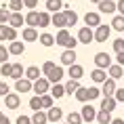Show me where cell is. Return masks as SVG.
<instances>
[{"label": "cell", "instance_id": "5", "mask_svg": "<svg viewBox=\"0 0 124 124\" xmlns=\"http://www.w3.org/2000/svg\"><path fill=\"white\" fill-rule=\"evenodd\" d=\"M15 91L17 93H30L34 91V82L27 78H21V80H15Z\"/></svg>", "mask_w": 124, "mask_h": 124}, {"label": "cell", "instance_id": "40", "mask_svg": "<svg viewBox=\"0 0 124 124\" xmlns=\"http://www.w3.org/2000/svg\"><path fill=\"white\" fill-rule=\"evenodd\" d=\"M51 95L55 99H61L63 95H65V86H63V84H55V86H53V91H51Z\"/></svg>", "mask_w": 124, "mask_h": 124}, {"label": "cell", "instance_id": "18", "mask_svg": "<svg viewBox=\"0 0 124 124\" xmlns=\"http://www.w3.org/2000/svg\"><path fill=\"white\" fill-rule=\"evenodd\" d=\"M46 116H48V122H61V118H63V111H61V107H51V109L46 111Z\"/></svg>", "mask_w": 124, "mask_h": 124}, {"label": "cell", "instance_id": "55", "mask_svg": "<svg viewBox=\"0 0 124 124\" xmlns=\"http://www.w3.org/2000/svg\"><path fill=\"white\" fill-rule=\"evenodd\" d=\"M2 118H4V114H2V111H0V120H2Z\"/></svg>", "mask_w": 124, "mask_h": 124}, {"label": "cell", "instance_id": "56", "mask_svg": "<svg viewBox=\"0 0 124 124\" xmlns=\"http://www.w3.org/2000/svg\"><path fill=\"white\" fill-rule=\"evenodd\" d=\"M65 124H67V122H65Z\"/></svg>", "mask_w": 124, "mask_h": 124}, {"label": "cell", "instance_id": "33", "mask_svg": "<svg viewBox=\"0 0 124 124\" xmlns=\"http://www.w3.org/2000/svg\"><path fill=\"white\" fill-rule=\"evenodd\" d=\"M84 120H82V114L80 111H70L67 114V124H82Z\"/></svg>", "mask_w": 124, "mask_h": 124}, {"label": "cell", "instance_id": "54", "mask_svg": "<svg viewBox=\"0 0 124 124\" xmlns=\"http://www.w3.org/2000/svg\"><path fill=\"white\" fill-rule=\"evenodd\" d=\"M91 2H95V4H99V2H101V0H91Z\"/></svg>", "mask_w": 124, "mask_h": 124}, {"label": "cell", "instance_id": "42", "mask_svg": "<svg viewBox=\"0 0 124 124\" xmlns=\"http://www.w3.org/2000/svg\"><path fill=\"white\" fill-rule=\"evenodd\" d=\"M8 57H11V51H8L4 44H0V63H7Z\"/></svg>", "mask_w": 124, "mask_h": 124}, {"label": "cell", "instance_id": "46", "mask_svg": "<svg viewBox=\"0 0 124 124\" xmlns=\"http://www.w3.org/2000/svg\"><path fill=\"white\" fill-rule=\"evenodd\" d=\"M8 95V84L7 82H0V97H7Z\"/></svg>", "mask_w": 124, "mask_h": 124}, {"label": "cell", "instance_id": "21", "mask_svg": "<svg viewBox=\"0 0 124 124\" xmlns=\"http://www.w3.org/2000/svg\"><path fill=\"white\" fill-rule=\"evenodd\" d=\"M40 74H42V70H40V67H36V65H32V67H27V70H25V78L32 80V82H36L38 78H42Z\"/></svg>", "mask_w": 124, "mask_h": 124}, {"label": "cell", "instance_id": "1", "mask_svg": "<svg viewBox=\"0 0 124 124\" xmlns=\"http://www.w3.org/2000/svg\"><path fill=\"white\" fill-rule=\"evenodd\" d=\"M15 42L17 40V30L11 25H0V42Z\"/></svg>", "mask_w": 124, "mask_h": 124}, {"label": "cell", "instance_id": "43", "mask_svg": "<svg viewBox=\"0 0 124 124\" xmlns=\"http://www.w3.org/2000/svg\"><path fill=\"white\" fill-rule=\"evenodd\" d=\"M42 107H44V109H51V107H53V95H51V93L42 95Z\"/></svg>", "mask_w": 124, "mask_h": 124}, {"label": "cell", "instance_id": "41", "mask_svg": "<svg viewBox=\"0 0 124 124\" xmlns=\"http://www.w3.org/2000/svg\"><path fill=\"white\" fill-rule=\"evenodd\" d=\"M0 74H2V76H8V78H11V76H13V63H2V65H0Z\"/></svg>", "mask_w": 124, "mask_h": 124}, {"label": "cell", "instance_id": "38", "mask_svg": "<svg viewBox=\"0 0 124 124\" xmlns=\"http://www.w3.org/2000/svg\"><path fill=\"white\" fill-rule=\"evenodd\" d=\"M78 88H80V82H78V80H70V82L65 84V93H67V95H72V93L76 95Z\"/></svg>", "mask_w": 124, "mask_h": 124}, {"label": "cell", "instance_id": "53", "mask_svg": "<svg viewBox=\"0 0 124 124\" xmlns=\"http://www.w3.org/2000/svg\"><path fill=\"white\" fill-rule=\"evenodd\" d=\"M0 124H11V120H8V118L4 116V118H2V120H0Z\"/></svg>", "mask_w": 124, "mask_h": 124}, {"label": "cell", "instance_id": "39", "mask_svg": "<svg viewBox=\"0 0 124 124\" xmlns=\"http://www.w3.org/2000/svg\"><path fill=\"white\" fill-rule=\"evenodd\" d=\"M25 7L23 4V0H11L8 2V8H11V13H21V8Z\"/></svg>", "mask_w": 124, "mask_h": 124}, {"label": "cell", "instance_id": "27", "mask_svg": "<svg viewBox=\"0 0 124 124\" xmlns=\"http://www.w3.org/2000/svg\"><path fill=\"white\" fill-rule=\"evenodd\" d=\"M46 122H48V116H46L42 109H40V111H34V116H32V124H46Z\"/></svg>", "mask_w": 124, "mask_h": 124}, {"label": "cell", "instance_id": "28", "mask_svg": "<svg viewBox=\"0 0 124 124\" xmlns=\"http://www.w3.org/2000/svg\"><path fill=\"white\" fill-rule=\"evenodd\" d=\"M8 51H11V55H23V51H25V44L23 42H11V46H8Z\"/></svg>", "mask_w": 124, "mask_h": 124}, {"label": "cell", "instance_id": "19", "mask_svg": "<svg viewBox=\"0 0 124 124\" xmlns=\"http://www.w3.org/2000/svg\"><path fill=\"white\" fill-rule=\"evenodd\" d=\"M118 105V99L116 97H103V101H101V109L105 111H114Z\"/></svg>", "mask_w": 124, "mask_h": 124}, {"label": "cell", "instance_id": "2", "mask_svg": "<svg viewBox=\"0 0 124 124\" xmlns=\"http://www.w3.org/2000/svg\"><path fill=\"white\" fill-rule=\"evenodd\" d=\"M95 65L101 67V70H109L114 63H111V57L107 53H97V55H95Z\"/></svg>", "mask_w": 124, "mask_h": 124}, {"label": "cell", "instance_id": "31", "mask_svg": "<svg viewBox=\"0 0 124 124\" xmlns=\"http://www.w3.org/2000/svg\"><path fill=\"white\" fill-rule=\"evenodd\" d=\"M42 46H53L57 44V40H55V36H51V34H40V40H38Z\"/></svg>", "mask_w": 124, "mask_h": 124}, {"label": "cell", "instance_id": "11", "mask_svg": "<svg viewBox=\"0 0 124 124\" xmlns=\"http://www.w3.org/2000/svg\"><path fill=\"white\" fill-rule=\"evenodd\" d=\"M53 25L59 27V30H63V27H67V17L63 11H59V13H53Z\"/></svg>", "mask_w": 124, "mask_h": 124}, {"label": "cell", "instance_id": "50", "mask_svg": "<svg viewBox=\"0 0 124 124\" xmlns=\"http://www.w3.org/2000/svg\"><path fill=\"white\" fill-rule=\"evenodd\" d=\"M116 61H118V65H122V67H124V53H118Z\"/></svg>", "mask_w": 124, "mask_h": 124}, {"label": "cell", "instance_id": "34", "mask_svg": "<svg viewBox=\"0 0 124 124\" xmlns=\"http://www.w3.org/2000/svg\"><path fill=\"white\" fill-rule=\"evenodd\" d=\"M11 8L8 7H2L0 8V25H4V23H8V21H11Z\"/></svg>", "mask_w": 124, "mask_h": 124}, {"label": "cell", "instance_id": "3", "mask_svg": "<svg viewBox=\"0 0 124 124\" xmlns=\"http://www.w3.org/2000/svg\"><path fill=\"white\" fill-rule=\"evenodd\" d=\"M72 34L67 32L65 27H63V30H59V34L57 36H55V40H57V44H61V46H65V48H70V44H72Z\"/></svg>", "mask_w": 124, "mask_h": 124}, {"label": "cell", "instance_id": "17", "mask_svg": "<svg viewBox=\"0 0 124 124\" xmlns=\"http://www.w3.org/2000/svg\"><path fill=\"white\" fill-rule=\"evenodd\" d=\"M63 13H65V17H67V25H76V23H78V13L72 11V7L63 4Z\"/></svg>", "mask_w": 124, "mask_h": 124}, {"label": "cell", "instance_id": "23", "mask_svg": "<svg viewBox=\"0 0 124 124\" xmlns=\"http://www.w3.org/2000/svg\"><path fill=\"white\" fill-rule=\"evenodd\" d=\"M23 23H25V17H23L21 13H13V15H11V21H8V25H11V27L17 30V27H21Z\"/></svg>", "mask_w": 124, "mask_h": 124}, {"label": "cell", "instance_id": "22", "mask_svg": "<svg viewBox=\"0 0 124 124\" xmlns=\"http://www.w3.org/2000/svg\"><path fill=\"white\" fill-rule=\"evenodd\" d=\"M107 76H109V74H105V70H101V67L93 70V74H91V78L95 80V82H99V84H103L105 80H107Z\"/></svg>", "mask_w": 124, "mask_h": 124}, {"label": "cell", "instance_id": "35", "mask_svg": "<svg viewBox=\"0 0 124 124\" xmlns=\"http://www.w3.org/2000/svg\"><path fill=\"white\" fill-rule=\"evenodd\" d=\"M111 27H114L116 32H124V15H118V17H114V21H111Z\"/></svg>", "mask_w": 124, "mask_h": 124}, {"label": "cell", "instance_id": "10", "mask_svg": "<svg viewBox=\"0 0 124 124\" xmlns=\"http://www.w3.org/2000/svg\"><path fill=\"white\" fill-rule=\"evenodd\" d=\"M109 32H111L109 25H99L97 32H95V42H105V40L109 38Z\"/></svg>", "mask_w": 124, "mask_h": 124}, {"label": "cell", "instance_id": "48", "mask_svg": "<svg viewBox=\"0 0 124 124\" xmlns=\"http://www.w3.org/2000/svg\"><path fill=\"white\" fill-rule=\"evenodd\" d=\"M114 97L118 99V103H124V88H120V91H116V95Z\"/></svg>", "mask_w": 124, "mask_h": 124}, {"label": "cell", "instance_id": "16", "mask_svg": "<svg viewBox=\"0 0 124 124\" xmlns=\"http://www.w3.org/2000/svg\"><path fill=\"white\" fill-rule=\"evenodd\" d=\"M97 7H99V11H101V13H105V15H109V13H114V11H118L116 2H111V0H101Z\"/></svg>", "mask_w": 124, "mask_h": 124}, {"label": "cell", "instance_id": "25", "mask_svg": "<svg viewBox=\"0 0 124 124\" xmlns=\"http://www.w3.org/2000/svg\"><path fill=\"white\" fill-rule=\"evenodd\" d=\"M111 111H105V109H99V114H97V122L99 124H111Z\"/></svg>", "mask_w": 124, "mask_h": 124}, {"label": "cell", "instance_id": "12", "mask_svg": "<svg viewBox=\"0 0 124 124\" xmlns=\"http://www.w3.org/2000/svg\"><path fill=\"white\" fill-rule=\"evenodd\" d=\"M116 91H118V88H116V80H114V78H107L103 82V91H101V93H103L105 97H114Z\"/></svg>", "mask_w": 124, "mask_h": 124}, {"label": "cell", "instance_id": "44", "mask_svg": "<svg viewBox=\"0 0 124 124\" xmlns=\"http://www.w3.org/2000/svg\"><path fill=\"white\" fill-rule=\"evenodd\" d=\"M114 51H116V55H118V53H124V40L122 38L114 40Z\"/></svg>", "mask_w": 124, "mask_h": 124}, {"label": "cell", "instance_id": "29", "mask_svg": "<svg viewBox=\"0 0 124 124\" xmlns=\"http://www.w3.org/2000/svg\"><path fill=\"white\" fill-rule=\"evenodd\" d=\"M53 23V17L48 13H44V11H42V13H40V17H38V27H48Z\"/></svg>", "mask_w": 124, "mask_h": 124}, {"label": "cell", "instance_id": "14", "mask_svg": "<svg viewBox=\"0 0 124 124\" xmlns=\"http://www.w3.org/2000/svg\"><path fill=\"white\" fill-rule=\"evenodd\" d=\"M21 38L25 40V42H36V40H40L38 32H36V27H25L23 32H21Z\"/></svg>", "mask_w": 124, "mask_h": 124}, {"label": "cell", "instance_id": "45", "mask_svg": "<svg viewBox=\"0 0 124 124\" xmlns=\"http://www.w3.org/2000/svg\"><path fill=\"white\" fill-rule=\"evenodd\" d=\"M55 67H57V65H55V63H53V61H46L44 65H42V72H44L46 76H48V74H51L53 70H55Z\"/></svg>", "mask_w": 124, "mask_h": 124}, {"label": "cell", "instance_id": "26", "mask_svg": "<svg viewBox=\"0 0 124 124\" xmlns=\"http://www.w3.org/2000/svg\"><path fill=\"white\" fill-rule=\"evenodd\" d=\"M46 8L51 13H59V11H63V2L61 0H46Z\"/></svg>", "mask_w": 124, "mask_h": 124}, {"label": "cell", "instance_id": "7", "mask_svg": "<svg viewBox=\"0 0 124 124\" xmlns=\"http://www.w3.org/2000/svg\"><path fill=\"white\" fill-rule=\"evenodd\" d=\"M4 105H7L8 109H17L21 105V97L17 95V93H8L7 97H4Z\"/></svg>", "mask_w": 124, "mask_h": 124}, {"label": "cell", "instance_id": "47", "mask_svg": "<svg viewBox=\"0 0 124 124\" xmlns=\"http://www.w3.org/2000/svg\"><path fill=\"white\" fill-rule=\"evenodd\" d=\"M17 124H32V118H27V116H19V118H17Z\"/></svg>", "mask_w": 124, "mask_h": 124}, {"label": "cell", "instance_id": "32", "mask_svg": "<svg viewBox=\"0 0 124 124\" xmlns=\"http://www.w3.org/2000/svg\"><path fill=\"white\" fill-rule=\"evenodd\" d=\"M76 99L78 101H82V103H86V101H91V95H88V88L86 86H80L78 93H76Z\"/></svg>", "mask_w": 124, "mask_h": 124}, {"label": "cell", "instance_id": "6", "mask_svg": "<svg viewBox=\"0 0 124 124\" xmlns=\"http://www.w3.org/2000/svg\"><path fill=\"white\" fill-rule=\"evenodd\" d=\"M48 86H51L48 78H38L36 82H34V93H38L40 97H42V95H46V93H48Z\"/></svg>", "mask_w": 124, "mask_h": 124}, {"label": "cell", "instance_id": "15", "mask_svg": "<svg viewBox=\"0 0 124 124\" xmlns=\"http://www.w3.org/2000/svg\"><path fill=\"white\" fill-rule=\"evenodd\" d=\"M67 76H70V80H80L84 76V70H82V65L74 63V65H70V70H67Z\"/></svg>", "mask_w": 124, "mask_h": 124}, {"label": "cell", "instance_id": "36", "mask_svg": "<svg viewBox=\"0 0 124 124\" xmlns=\"http://www.w3.org/2000/svg\"><path fill=\"white\" fill-rule=\"evenodd\" d=\"M107 74H109V78H114V80H118V78H122V65H111L109 70H107Z\"/></svg>", "mask_w": 124, "mask_h": 124}, {"label": "cell", "instance_id": "37", "mask_svg": "<svg viewBox=\"0 0 124 124\" xmlns=\"http://www.w3.org/2000/svg\"><path fill=\"white\" fill-rule=\"evenodd\" d=\"M30 107H32L34 111H40V109H44V107H42V97H40V95L32 97V99H30Z\"/></svg>", "mask_w": 124, "mask_h": 124}, {"label": "cell", "instance_id": "4", "mask_svg": "<svg viewBox=\"0 0 124 124\" xmlns=\"http://www.w3.org/2000/svg\"><path fill=\"white\" fill-rule=\"evenodd\" d=\"M93 40H95V32H93L88 25L82 27V30L78 32V42H82V44H91Z\"/></svg>", "mask_w": 124, "mask_h": 124}, {"label": "cell", "instance_id": "8", "mask_svg": "<svg viewBox=\"0 0 124 124\" xmlns=\"http://www.w3.org/2000/svg\"><path fill=\"white\" fill-rule=\"evenodd\" d=\"M61 63H63V65H74V63H76V51H74V48H65V51L61 53Z\"/></svg>", "mask_w": 124, "mask_h": 124}, {"label": "cell", "instance_id": "20", "mask_svg": "<svg viewBox=\"0 0 124 124\" xmlns=\"http://www.w3.org/2000/svg\"><path fill=\"white\" fill-rule=\"evenodd\" d=\"M46 78H48V82H53V84H59V82H61V78H63V67L57 65L51 74H48V76H46Z\"/></svg>", "mask_w": 124, "mask_h": 124}, {"label": "cell", "instance_id": "13", "mask_svg": "<svg viewBox=\"0 0 124 124\" xmlns=\"http://www.w3.org/2000/svg\"><path fill=\"white\" fill-rule=\"evenodd\" d=\"M84 23L88 27H99L101 25V15L99 13H86L84 15Z\"/></svg>", "mask_w": 124, "mask_h": 124}, {"label": "cell", "instance_id": "49", "mask_svg": "<svg viewBox=\"0 0 124 124\" xmlns=\"http://www.w3.org/2000/svg\"><path fill=\"white\" fill-rule=\"evenodd\" d=\"M23 4H25L27 8H36L38 7V0H23Z\"/></svg>", "mask_w": 124, "mask_h": 124}, {"label": "cell", "instance_id": "30", "mask_svg": "<svg viewBox=\"0 0 124 124\" xmlns=\"http://www.w3.org/2000/svg\"><path fill=\"white\" fill-rule=\"evenodd\" d=\"M21 76L25 78V70H23V65H21V63H13V76H11V78H13V80H21Z\"/></svg>", "mask_w": 124, "mask_h": 124}, {"label": "cell", "instance_id": "24", "mask_svg": "<svg viewBox=\"0 0 124 124\" xmlns=\"http://www.w3.org/2000/svg\"><path fill=\"white\" fill-rule=\"evenodd\" d=\"M38 17H40V13H36V11H30V13L25 15V23H27V27H38Z\"/></svg>", "mask_w": 124, "mask_h": 124}, {"label": "cell", "instance_id": "51", "mask_svg": "<svg viewBox=\"0 0 124 124\" xmlns=\"http://www.w3.org/2000/svg\"><path fill=\"white\" fill-rule=\"evenodd\" d=\"M116 7H118V11H120V15H124V0H120Z\"/></svg>", "mask_w": 124, "mask_h": 124}, {"label": "cell", "instance_id": "52", "mask_svg": "<svg viewBox=\"0 0 124 124\" xmlns=\"http://www.w3.org/2000/svg\"><path fill=\"white\" fill-rule=\"evenodd\" d=\"M111 124H124V120H122V118H114V120H111Z\"/></svg>", "mask_w": 124, "mask_h": 124}, {"label": "cell", "instance_id": "9", "mask_svg": "<svg viewBox=\"0 0 124 124\" xmlns=\"http://www.w3.org/2000/svg\"><path fill=\"white\" fill-rule=\"evenodd\" d=\"M80 114H82V120H84V122H93V120H97V114H99V111L95 109L93 105H84Z\"/></svg>", "mask_w": 124, "mask_h": 124}]
</instances>
